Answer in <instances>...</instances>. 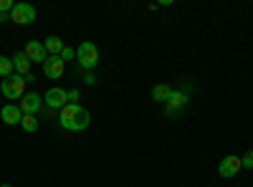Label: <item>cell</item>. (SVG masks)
I'll list each match as a JSON object with an SVG mask.
<instances>
[{
  "instance_id": "ac0fdd59",
  "label": "cell",
  "mask_w": 253,
  "mask_h": 187,
  "mask_svg": "<svg viewBox=\"0 0 253 187\" xmlns=\"http://www.w3.org/2000/svg\"><path fill=\"white\" fill-rule=\"evenodd\" d=\"M15 8V3L13 0H0V13H8L10 15V10Z\"/></svg>"
},
{
  "instance_id": "44dd1931",
  "label": "cell",
  "mask_w": 253,
  "mask_h": 187,
  "mask_svg": "<svg viewBox=\"0 0 253 187\" xmlns=\"http://www.w3.org/2000/svg\"><path fill=\"white\" fill-rule=\"evenodd\" d=\"M5 20H10V15L8 13H0V23H5Z\"/></svg>"
},
{
  "instance_id": "30bf717a",
  "label": "cell",
  "mask_w": 253,
  "mask_h": 187,
  "mask_svg": "<svg viewBox=\"0 0 253 187\" xmlns=\"http://www.w3.org/2000/svg\"><path fill=\"white\" fill-rule=\"evenodd\" d=\"M0 119H3L8 127H13V124H20V119H23V112L18 109V104H5L3 112H0Z\"/></svg>"
},
{
  "instance_id": "3957f363",
  "label": "cell",
  "mask_w": 253,
  "mask_h": 187,
  "mask_svg": "<svg viewBox=\"0 0 253 187\" xmlns=\"http://www.w3.org/2000/svg\"><path fill=\"white\" fill-rule=\"evenodd\" d=\"M0 91H3V96L10 99V101L23 99V94H26V78H23V76H18V74H13V76L3 78V84H0Z\"/></svg>"
},
{
  "instance_id": "5bb4252c",
  "label": "cell",
  "mask_w": 253,
  "mask_h": 187,
  "mask_svg": "<svg viewBox=\"0 0 253 187\" xmlns=\"http://www.w3.org/2000/svg\"><path fill=\"white\" fill-rule=\"evenodd\" d=\"M170 94H172V86H167V84H157V86H152V99L160 101V104H167Z\"/></svg>"
},
{
  "instance_id": "7c38bea8",
  "label": "cell",
  "mask_w": 253,
  "mask_h": 187,
  "mask_svg": "<svg viewBox=\"0 0 253 187\" xmlns=\"http://www.w3.org/2000/svg\"><path fill=\"white\" fill-rule=\"evenodd\" d=\"M187 104V94L185 91H175L172 89V94H170V99H167V114H175L177 109H182Z\"/></svg>"
},
{
  "instance_id": "ffe728a7",
  "label": "cell",
  "mask_w": 253,
  "mask_h": 187,
  "mask_svg": "<svg viewBox=\"0 0 253 187\" xmlns=\"http://www.w3.org/2000/svg\"><path fill=\"white\" fill-rule=\"evenodd\" d=\"M84 81H86V86H94L96 84V76L94 74H86V76H84Z\"/></svg>"
},
{
  "instance_id": "2e32d148",
  "label": "cell",
  "mask_w": 253,
  "mask_h": 187,
  "mask_svg": "<svg viewBox=\"0 0 253 187\" xmlns=\"http://www.w3.org/2000/svg\"><path fill=\"white\" fill-rule=\"evenodd\" d=\"M20 127H23V132H28V134H36L41 124H38L36 116H23V119H20Z\"/></svg>"
},
{
  "instance_id": "7402d4cb",
  "label": "cell",
  "mask_w": 253,
  "mask_h": 187,
  "mask_svg": "<svg viewBox=\"0 0 253 187\" xmlns=\"http://www.w3.org/2000/svg\"><path fill=\"white\" fill-rule=\"evenodd\" d=\"M0 187H13V185H0Z\"/></svg>"
},
{
  "instance_id": "e0dca14e",
  "label": "cell",
  "mask_w": 253,
  "mask_h": 187,
  "mask_svg": "<svg viewBox=\"0 0 253 187\" xmlns=\"http://www.w3.org/2000/svg\"><path fill=\"white\" fill-rule=\"evenodd\" d=\"M241 164H243V170H253V150H248V152L241 157Z\"/></svg>"
},
{
  "instance_id": "8fae6325",
  "label": "cell",
  "mask_w": 253,
  "mask_h": 187,
  "mask_svg": "<svg viewBox=\"0 0 253 187\" xmlns=\"http://www.w3.org/2000/svg\"><path fill=\"white\" fill-rule=\"evenodd\" d=\"M13 69H15L18 76H28L31 74V58L26 56V51H20V53L13 56Z\"/></svg>"
},
{
  "instance_id": "5b68a950",
  "label": "cell",
  "mask_w": 253,
  "mask_h": 187,
  "mask_svg": "<svg viewBox=\"0 0 253 187\" xmlns=\"http://www.w3.org/2000/svg\"><path fill=\"white\" fill-rule=\"evenodd\" d=\"M241 170H243V164H241V157H236V154H228V157H223V162L218 164V175H220L223 180L236 177Z\"/></svg>"
},
{
  "instance_id": "9a60e30c",
  "label": "cell",
  "mask_w": 253,
  "mask_h": 187,
  "mask_svg": "<svg viewBox=\"0 0 253 187\" xmlns=\"http://www.w3.org/2000/svg\"><path fill=\"white\" fill-rule=\"evenodd\" d=\"M15 69H13V58H5V56H0V78H8L13 76Z\"/></svg>"
},
{
  "instance_id": "9c48e42d",
  "label": "cell",
  "mask_w": 253,
  "mask_h": 187,
  "mask_svg": "<svg viewBox=\"0 0 253 187\" xmlns=\"http://www.w3.org/2000/svg\"><path fill=\"white\" fill-rule=\"evenodd\" d=\"M26 56L31 58V64H46V58H48L46 46L41 43V40H28L26 43Z\"/></svg>"
},
{
  "instance_id": "8992f818",
  "label": "cell",
  "mask_w": 253,
  "mask_h": 187,
  "mask_svg": "<svg viewBox=\"0 0 253 187\" xmlns=\"http://www.w3.org/2000/svg\"><path fill=\"white\" fill-rule=\"evenodd\" d=\"M41 107H43V99H41L38 94H23V99H20V104H18V109L23 112V116H36L38 112H41Z\"/></svg>"
},
{
  "instance_id": "d6986e66",
  "label": "cell",
  "mask_w": 253,
  "mask_h": 187,
  "mask_svg": "<svg viewBox=\"0 0 253 187\" xmlns=\"http://www.w3.org/2000/svg\"><path fill=\"white\" fill-rule=\"evenodd\" d=\"M61 58H63V61H71V58H76V51H74V48H69V46H63Z\"/></svg>"
},
{
  "instance_id": "52a82bcc",
  "label": "cell",
  "mask_w": 253,
  "mask_h": 187,
  "mask_svg": "<svg viewBox=\"0 0 253 187\" xmlns=\"http://www.w3.org/2000/svg\"><path fill=\"white\" fill-rule=\"evenodd\" d=\"M69 99H71V96H69V91H66V89L53 86V89H48V91H46V107H48V109H63L66 104H71Z\"/></svg>"
},
{
  "instance_id": "6da1fadb",
  "label": "cell",
  "mask_w": 253,
  "mask_h": 187,
  "mask_svg": "<svg viewBox=\"0 0 253 187\" xmlns=\"http://www.w3.org/2000/svg\"><path fill=\"white\" fill-rule=\"evenodd\" d=\"M91 124V114L81 107V104L71 101L61 109V127L66 132H84Z\"/></svg>"
},
{
  "instance_id": "ba28073f",
  "label": "cell",
  "mask_w": 253,
  "mask_h": 187,
  "mask_svg": "<svg viewBox=\"0 0 253 187\" xmlns=\"http://www.w3.org/2000/svg\"><path fill=\"white\" fill-rule=\"evenodd\" d=\"M63 71H66V61H63L61 56H48L46 58V64H43V74L48 76V78H61L63 76Z\"/></svg>"
},
{
  "instance_id": "277c9868",
  "label": "cell",
  "mask_w": 253,
  "mask_h": 187,
  "mask_svg": "<svg viewBox=\"0 0 253 187\" xmlns=\"http://www.w3.org/2000/svg\"><path fill=\"white\" fill-rule=\"evenodd\" d=\"M10 20L18 26H31L36 20V8L28 3H15V8L10 10Z\"/></svg>"
},
{
  "instance_id": "7a4b0ae2",
  "label": "cell",
  "mask_w": 253,
  "mask_h": 187,
  "mask_svg": "<svg viewBox=\"0 0 253 187\" xmlns=\"http://www.w3.org/2000/svg\"><path fill=\"white\" fill-rule=\"evenodd\" d=\"M76 61H79V66L86 69V71L96 69V64H99V48L91 43V40H84V43L76 48Z\"/></svg>"
},
{
  "instance_id": "4fadbf2b",
  "label": "cell",
  "mask_w": 253,
  "mask_h": 187,
  "mask_svg": "<svg viewBox=\"0 0 253 187\" xmlns=\"http://www.w3.org/2000/svg\"><path fill=\"white\" fill-rule=\"evenodd\" d=\"M43 46H46V53H48V56H61V51H63V40H61L58 36H48Z\"/></svg>"
}]
</instances>
